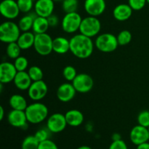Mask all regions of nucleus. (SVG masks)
Segmentation results:
<instances>
[{
  "label": "nucleus",
  "instance_id": "nucleus-1",
  "mask_svg": "<svg viewBox=\"0 0 149 149\" xmlns=\"http://www.w3.org/2000/svg\"><path fill=\"white\" fill-rule=\"evenodd\" d=\"M95 43L92 38L78 33L70 39V52L79 59H87L93 53Z\"/></svg>",
  "mask_w": 149,
  "mask_h": 149
},
{
  "label": "nucleus",
  "instance_id": "nucleus-2",
  "mask_svg": "<svg viewBox=\"0 0 149 149\" xmlns=\"http://www.w3.org/2000/svg\"><path fill=\"white\" fill-rule=\"evenodd\" d=\"M25 112L28 122L33 125H37L47 119L49 110L46 105L39 101H35L27 106Z\"/></svg>",
  "mask_w": 149,
  "mask_h": 149
},
{
  "label": "nucleus",
  "instance_id": "nucleus-3",
  "mask_svg": "<svg viewBox=\"0 0 149 149\" xmlns=\"http://www.w3.org/2000/svg\"><path fill=\"white\" fill-rule=\"evenodd\" d=\"M20 33L18 25L11 20L4 22L0 26V40L5 44L17 42Z\"/></svg>",
  "mask_w": 149,
  "mask_h": 149
},
{
  "label": "nucleus",
  "instance_id": "nucleus-4",
  "mask_svg": "<svg viewBox=\"0 0 149 149\" xmlns=\"http://www.w3.org/2000/svg\"><path fill=\"white\" fill-rule=\"evenodd\" d=\"M95 47L99 51L105 53L112 52L119 46L117 37L113 33H104L97 36L95 40Z\"/></svg>",
  "mask_w": 149,
  "mask_h": 149
},
{
  "label": "nucleus",
  "instance_id": "nucleus-5",
  "mask_svg": "<svg viewBox=\"0 0 149 149\" xmlns=\"http://www.w3.org/2000/svg\"><path fill=\"white\" fill-rule=\"evenodd\" d=\"M101 30V23L97 17L87 16L81 20L79 28L80 33L90 38L95 37L99 35Z\"/></svg>",
  "mask_w": 149,
  "mask_h": 149
},
{
  "label": "nucleus",
  "instance_id": "nucleus-6",
  "mask_svg": "<svg viewBox=\"0 0 149 149\" xmlns=\"http://www.w3.org/2000/svg\"><path fill=\"white\" fill-rule=\"evenodd\" d=\"M52 42L53 39L48 33L35 34V41L33 47L39 55L47 56L52 52Z\"/></svg>",
  "mask_w": 149,
  "mask_h": 149
},
{
  "label": "nucleus",
  "instance_id": "nucleus-7",
  "mask_svg": "<svg viewBox=\"0 0 149 149\" xmlns=\"http://www.w3.org/2000/svg\"><path fill=\"white\" fill-rule=\"evenodd\" d=\"M82 19L77 12L65 13L61 20V28L67 33H76L79 31Z\"/></svg>",
  "mask_w": 149,
  "mask_h": 149
},
{
  "label": "nucleus",
  "instance_id": "nucleus-8",
  "mask_svg": "<svg viewBox=\"0 0 149 149\" xmlns=\"http://www.w3.org/2000/svg\"><path fill=\"white\" fill-rule=\"evenodd\" d=\"M71 83L77 93L83 94L91 91L94 86V81L91 76L84 73L77 74Z\"/></svg>",
  "mask_w": 149,
  "mask_h": 149
},
{
  "label": "nucleus",
  "instance_id": "nucleus-9",
  "mask_svg": "<svg viewBox=\"0 0 149 149\" xmlns=\"http://www.w3.org/2000/svg\"><path fill=\"white\" fill-rule=\"evenodd\" d=\"M68 125L65 114L55 113L48 116L47 119V128L52 133H59L63 132Z\"/></svg>",
  "mask_w": 149,
  "mask_h": 149
},
{
  "label": "nucleus",
  "instance_id": "nucleus-10",
  "mask_svg": "<svg viewBox=\"0 0 149 149\" xmlns=\"http://www.w3.org/2000/svg\"><path fill=\"white\" fill-rule=\"evenodd\" d=\"M48 87L43 80L33 81L28 90V95L33 101H40L46 97Z\"/></svg>",
  "mask_w": 149,
  "mask_h": 149
},
{
  "label": "nucleus",
  "instance_id": "nucleus-11",
  "mask_svg": "<svg viewBox=\"0 0 149 149\" xmlns=\"http://www.w3.org/2000/svg\"><path fill=\"white\" fill-rule=\"evenodd\" d=\"M0 13L4 18L10 20L17 17L20 11L16 1L3 0L0 4Z\"/></svg>",
  "mask_w": 149,
  "mask_h": 149
},
{
  "label": "nucleus",
  "instance_id": "nucleus-12",
  "mask_svg": "<svg viewBox=\"0 0 149 149\" xmlns=\"http://www.w3.org/2000/svg\"><path fill=\"white\" fill-rule=\"evenodd\" d=\"M106 3L105 0H85L84 9L90 16L98 17L105 12Z\"/></svg>",
  "mask_w": 149,
  "mask_h": 149
},
{
  "label": "nucleus",
  "instance_id": "nucleus-13",
  "mask_svg": "<svg viewBox=\"0 0 149 149\" xmlns=\"http://www.w3.org/2000/svg\"><path fill=\"white\" fill-rule=\"evenodd\" d=\"M130 141L135 146H138L143 143L148 142L149 132L148 128L138 125L132 127L130 133Z\"/></svg>",
  "mask_w": 149,
  "mask_h": 149
},
{
  "label": "nucleus",
  "instance_id": "nucleus-14",
  "mask_svg": "<svg viewBox=\"0 0 149 149\" xmlns=\"http://www.w3.org/2000/svg\"><path fill=\"white\" fill-rule=\"evenodd\" d=\"M77 93V90H75L72 83L68 81L61 84L58 87L56 92V95L61 102L68 103L74 98Z\"/></svg>",
  "mask_w": 149,
  "mask_h": 149
},
{
  "label": "nucleus",
  "instance_id": "nucleus-15",
  "mask_svg": "<svg viewBox=\"0 0 149 149\" xmlns=\"http://www.w3.org/2000/svg\"><path fill=\"white\" fill-rule=\"evenodd\" d=\"M17 71L14 63L10 62H2L0 65V83L8 84L14 81Z\"/></svg>",
  "mask_w": 149,
  "mask_h": 149
},
{
  "label": "nucleus",
  "instance_id": "nucleus-16",
  "mask_svg": "<svg viewBox=\"0 0 149 149\" xmlns=\"http://www.w3.org/2000/svg\"><path fill=\"white\" fill-rule=\"evenodd\" d=\"M7 121L11 126L17 128H23L27 126L28 119L25 111L12 109L7 114Z\"/></svg>",
  "mask_w": 149,
  "mask_h": 149
},
{
  "label": "nucleus",
  "instance_id": "nucleus-17",
  "mask_svg": "<svg viewBox=\"0 0 149 149\" xmlns=\"http://www.w3.org/2000/svg\"><path fill=\"white\" fill-rule=\"evenodd\" d=\"M55 1L53 0H36L34 3V13L37 16L48 17L53 14Z\"/></svg>",
  "mask_w": 149,
  "mask_h": 149
},
{
  "label": "nucleus",
  "instance_id": "nucleus-18",
  "mask_svg": "<svg viewBox=\"0 0 149 149\" xmlns=\"http://www.w3.org/2000/svg\"><path fill=\"white\" fill-rule=\"evenodd\" d=\"M132 11L133 10L128 4H119L113 9V16L118 21L123 22L130 18Z\"/></svg>",
  "mask_w": 149,
  "mask_h": 149
},
{
  "label": "nucleus",
  "instance_id": "nucleus-19",
  "mask_svg": "<svg viewBox=\"0 0 149 149\" xmlns=\"http://www.w3.org/2000/svg\"><path fill=\"white\" fill-rule=\"evenodd\" d=\"M32 80L29 77L28 72L25 71H17L15 77L14 79L15 86L17 89L20 90H28L32 84Z\"/></svg>",
  "mask_w": 149,
  "mask_h": 149
},
{
  "label": "nucleus",
  "instance_id": "nucleus-20",
  "mask_svg": "<svg viewBox=\"0 0 149 149\" xmlns=\"http://www.w3.org/2000/svg\"><path fill=\"white\" fill-rule=\"evenodd\" d=\"M52 50L59 55H63L70 51V39L63 36H58L53 39Z\"/></svg>",
  "mask_w": 149,
  "mask_h": 149
},
{
  "label": "nucleus",
  "instance_id": "nucleus-21",
  "mask_svg": "<svg viewBox=\"0 0 149 149\" xmlns=\"http://www.w3.org/2000/svg\"><path fill=\"white\" fill-rule=\"evenodd\" d=\"M65 119L68 125L74 127L80 126L84 122V115L77 109H71L65 113Z\"/></svg>",
  "mask_w": 149,
  "mask_h": 149
},
{
  "label": "nucleus",
  "instance_id": "nucleus-22",
  "mask_svg": "<svg viewBox=\"0 0 149 149\" xmlns=\"http://www.w3.org/2000/svg\"><path fill=\"white\" fill-rule=\"evenodd\" d=\"M35 41V33L33 31L22 32L17 41V43L21 48V49H30L33 47Z\"/></svg>",
  "mask_w": 149,
  "mask_h": 149
},
{
  "label": "nucleus",
  "instance_id": "nucleus-23",
  "mask_svg": "<svg viewBox=\"0 0 149 149\" xmlns=\"http://www.w3.org/2000/svg\"><path fill=\"white\" fill-rule=\"evenodd\" d=\"M49 28V23L47 17H41V16H36L34 18L32 27V31L35 34L39 33H47V30Z\"/></svg>",
  "mask_w": 149,
  "mask_h": 149
},
{
  "label": "nucleus",
  "instance_id": "nucleus-24",
  "mask_svg": "<svg viewBox=\"0 0 149 149\" xmlns=\"http://www.w3.org/2000/svg\"><path fill=\"white\" fill-rule=\"evenodd\" d=\"M9 105L12 109L19 111H25L29 105L26 98L19 94L13 95L9 99Z\"/></svg>",
  "mask_w": 149,
  "mask_h": 149
},
{
  "label": "nucleus",
  "instance_id": "nucleus-25",
  "mask_svg": "<svg viewBox=\"0 0 149 149\" xmlns=\"http://www.w3.org/2000/svg\"><path fill=\"white\" fill-rule=\"evenodd\" d=\"M36 16H37L36 15H34L33 14L28 13L27 15L22 17L19 20L18 23H17V25L20 28V31L22 32H26L30 31V30H32L33 20H34V18Z\"/></svg>",
  "mask_w": 149,
  "mask_h": 149
},
{
  "label": "nucleus",
  "instance_id": "nucleus-26",
  "mask_svg": "<svg viewBox=\"0 0 149 149\" xmlns=\"http://www.w3.org/2000/svg\"><path fill=\"white\" fill-rule=\"evenodd\" d=\"M21 48L18 45V44L16 42H12V43L7 44V46L6 47V53L7 55L10 59L15 60L19 56H20V52H21Z\"/></svg>",
  "mask_w": 149,
  "mask_h": 149
},
{
  "label": "nucleus",
  "instance_id": "nucleus-27",
  "mask_svg": "<svg viewBox=\"0 0 149 149\" xmlns=\"http://www.w3.org/2000/svg\"><path fill=\"white\" fill-rule=\"evenodd\" d=\"M39 143L35 135H29L23 139L21 143V149H38Z\"/></svg>",
  "mask_w": 149,
  "mask_h": 149
},
{
  "label": "nucleus",
  "instance_id": "nucleus-28",
  "mask_svg": "<svg viewBox=\"0 0 149 149\" xmlns=\"http://www.w3.org/2000/svg\"><path fill=\"white\" fill-rule=\"evenodd\" d=\"M27 72L29 74V77L31 79L32 81H40V80H42V79H43V71H42V68H39V66H36V65L31 66L29 68Z\"/></svg>",
  "mask_w": 149,
  "mask_h": 149
},
{
  "label": "nucleus",
  "instance_id": "nucleus-29",
  "mask_svg": "<svg viewBox=\"0 0 149 149\" xmlns=\"http://www.w3.org/2000/svg\"><path fill=\"white\" fill-rule=\"evenodd\" d=\"M117 41L119 46H125L130 43L132 40V33L128 30H123L117 35Z\"/></svg>",
  "mask_w": 149,
  "mask_h": 149
},
{
  "label": "nucleus",
  "instance_id": "nucleus-30",
  "mask_svg": "<svg viewBox=\"0 0 149 149\" xmlns=\"http://www.w3.org/2000/svg\"><path fill=\"white\" fill-rule=\"evenodd\" d=\"M16 1L20 13L28 14L32 9L34 8V0H17Z\"/></svg>",
  "mask_w": 149,
  "mask_h": 149
},
{
  "label": "nucleus",
  "instance_id": "nucleus-31",
  "mask_svg": "<svg viewBox=\"0 0 149 149\" xmlns=\"http://www.w3.org/2000/svg\"><path fill=\"white\" fill-rule=\"evenodd\" d=\"M78 7V0H63L62 1V9L65 13L77 12Z\"/></svg>",
  "mask_w": 149,
  "mask_h": 149
},
{
  "label": "nucleus",
  "instance_id": "nucleus-32",
  "mask_svg": "<svg viewBox=\"0 0 149 149\" xmlns=\"http://www.w3.org/2000/svg\"><path fill=\"white\" fill-rule=\"evenodd\" d=\"M77 74H78L77 72V70L72 65H67L63 70V76L64 79L69 82H72Z\"/></svg>",
  "mask_w": 149,
  "mask_h": 149
},
{
  "label": "nucleus",
  "instance_id": "nucleus-33",
  "mask_svg": "<svg viewBox=\"0 0 149 149\" xmlns=\"http://www.w3.org/2000/svg\"><path fill=\"white\" fill-rule=\"evenodd\" d=\"M14 65L17 71H25L29 66V61L24 56H19L14 60Z\"/></svg>",
  "mask_w": 149,
  "mask_h": 149
},
{
  "label": "nucleus",
  "instance_id": "nucleus-34",
  "mask_svg": "<svg viewBox=\"0 0 149 149\" xmlns=\"http://www.w3.org/2000/svg\"><path fill=\"white\" fill-rule=\"evenodd\" d=\"M137 120L138 125L148 127L149 126V111H143L140 112Z\"/></svg>",
  "mask_w": 149,
  "mask_h": 149
},
{
  "label": "nucleus",
  "instance_id": "nucleus-35",
  "mask_svg": "<svg viewBox=\"0 0 149 149\" xmlns=\"http://www.w3.org/2000/svg\"><path fill=\"white\" fill-rule=\"evenodd\" d=\"M146 0H128V4L135 11L141 10L146 6Z\"/></svg>",
  "mask_w": 149,
  "mask_h": 149
},
{
  "label": "nucleus",
  "instance_id": "nucleus-36",
  "mask_svg": "<svg viewBox=\"0 0 149 149\" xmlns=\"http://www.w3.org/2000/svg\"><path fill=\"white\" fill-rule=\"evenodd\" d=\"M49 132H50L47 128V129H40L36 131L34 135L39 142H42V141L49 139Z\"/></svg>",
  "mask_w": 149,
  "mask_h": 149
},
{
  "label": "nucleus",
  "instance_id": "nucleus-37",
  "mask_svg": "<svg viewBox=\"0 0 149 149\" xmlns=\"http://www.w3.org/2000/svg\"><path fill=\"white\" fill-rule=\"evenodd\" d=\"M38 149H59L55 142L51 140L47 139L39 143Z\"/></svg>",
  "mask_w": 149,
  "mask_h": 149
},
{
  "label": "nucleus",
  "instance_id": "nucleus-38",
  "mask_svg": "<svg viewBox=\"0 0 149 149\" xmlns=\"http://www.w3.org/2000/svg\"><path fill=\"white\" fill-rule=\"evenodd\" d=\"M109 149H128L126 143L123 140L114 141L109 146Z\"/></svg>",
  "mask_w": 149,
  "mask_h": 149
},
{
  "label": "nucleus",
  "instance_id": "nucleus-39",
  "mask_svg": "<svg viewBox=\"0 0 149 149\" xmlns=\"http://www.w3.org/2000/svg\"><path fill=\"white\" fill-rule=\"evenodd\" d=\"M48 20V23H49V27L51 28H55L56 26H58V23H59V17L56 15H51L50 16H49L48 17H47Z\"/></svg>",
  "mask_w": 149,
  "mask_h": 149
},
{
  "label": "nucleus",
  "instance_id": "nucleus-40",
  "mask_svg": "<svg viewBox=\"0 0 149 149\" xmlns=\"http://www.w3.org/2000/svg\"><path fill=\"white\" fill-rule=\"evenodd\" d=\"M137 149H149V143L146 142L137 146Z\"/></svg>",
  "mask_w": 149,
  "mask_h": 149
},
{
  "label": "nucleus",
  "instance_id": "nucleus-41",
  "mask_svg": "<svg viewBox=\"0 0 149 149\" xmlns=\"http://www.w3.org/2000/svg\"><path fill=\"white\" fill-rule=\"evenodd\" d=\"M112 140H113V141H119V140H122V138H121V135L119 134L115 133L112 136Z\"/></svg>",
  "mask_w": 149,
  "mask_h": 149
},
{
  "label": "nucleus",
  "instance_id": "nucleus-42",
  "mask_svg": "<svg viewBox=\"0 0 149 149\" xmlns=\"http://www.w3.org/2000/svg\"><path fill=\"white\" fill-rule=\"evenodd\" d=\"M4 117V109L2 106L0 107V120L2 121Z\"/></svg>",
  "mask_w": 149,
  "mask_h": 149
},
{
  "label": "nucleus",
  "instance_id": "nucleus-43",
  "mask_svg": "<svg viewBox=\"0 0 149 149\" xmlns=\"http://www.w3.org/2000/svg\"><path fill=\"white\" fill-rule=\"evenodd\" d=\"M77 149H93L92 148H90V146H81L79 147Z\"/></svg>",
  "mask_w": 149,
  "mask_h": 149
},
{
  "label": "nucleus",
  "instance_id": "nucleus-44",
  "mask_svg": "<svg viewBox=\"0 0 149 149\" xmlns=\"http://www.w3.org/2000/svg\"><path fill=\"white\" fill-rule=\"evenodd\" d=\"M53 1L55 2V1H63V0H53Z\"/></svg>",
  "mask_w": 149,
  "mask_h": 149
},
{
  "label": "nucleus",
  "instance_id": "nucleus-45",
  "mask_svg": "<svg viewBox=\"0 0 149 149\" xmlns=\"http://www.w3.org/2000/svg\"><path fill=\"white\" fill-rule=\"evenodd\" d=\"M146 1H147V3L149 4V0H146Z\"/></svg>",
  "mask_w": 149,
  "mask_h": 149
},
{
  "label": "nucleus",
  "instance_id": "nucleus-46",
  "mask_svg": "<svg viewBox=\"0 0 149 149\" xmlns=\"http://www.w3.org/2000/svg\"><path fill=\"white\" fill-rule=\"evenodd\" d=\"M147 128H148V132H149V126H148V127H147Z\"/></svg>",
  "mask_w": 149,
  "mask_h": 149
},
{
  "label": "nucleus",
  "instance_id": "nucleus-47",
  "mask_svg": "<svg viewBox=\"0 0 149 149\" xmlns=\"http://www.w3.org/2000/svg\"><path fill=\"white\" fill-rule=\"evenodd\" d=\"M34 1H36V0H34Z\"/></svg>",
  "mask_w": 149,
  "mask_h": 149
}]
</instances>
